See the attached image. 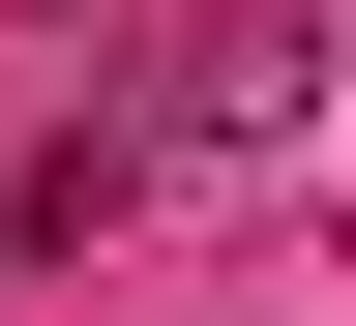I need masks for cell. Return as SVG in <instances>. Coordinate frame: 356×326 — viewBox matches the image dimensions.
<instances>
[{
    "mask_svg": "<svg viewBox=\"0 0 356 326\" xmlns=\"http://www.w3.org/2000/svg\"><path fill=\"white\" fill-rule=\"evenodd\" d=\"M297 119H327V30H178V149H297Z\"/></svg>",
    "mask_w": 356,
    "mask_h": 326,
    "instance_id": "6da1fadb",
    "label": "cell"
}]
</instances>
